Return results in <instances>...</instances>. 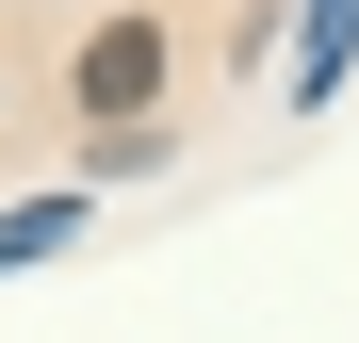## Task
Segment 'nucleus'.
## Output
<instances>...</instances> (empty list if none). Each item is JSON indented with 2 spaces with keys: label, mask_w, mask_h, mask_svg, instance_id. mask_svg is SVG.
Returning a JSON list of instances; mask_svg holds the SVG:
<instances>
[{
  "label": "nucleus",
  "mask_w": 359,
  "mask_h": 343,
  "mask_svg": "<svg viewBox=\"0 0 359 343\" xmlns=\"http://www.w3.org/2000/svg\"><path fill=\"white\" fill-rule=\"evenodd\" d=\"M343 49H359V0H311V49H294V98H327V82H343Z\"/></svg>",
  "instance_id": "obj_2"
},
{
  "label": "nucleus",
  "mask_w": 359,
  "mask_h": 343,
  "mask_svg": "<svg viewBox=\"0 0 359 343\" xmlns=\"http://www.w3.org/2000/svg\"><path fill=\"white\" fill-rule=\"evenodd\" d=\"M163 98V33L147 17H114V33H82V114H98V131L114 147H131V114Z\"/></svg>",
  "instance_id": "obj_1"
}]
</instances>
